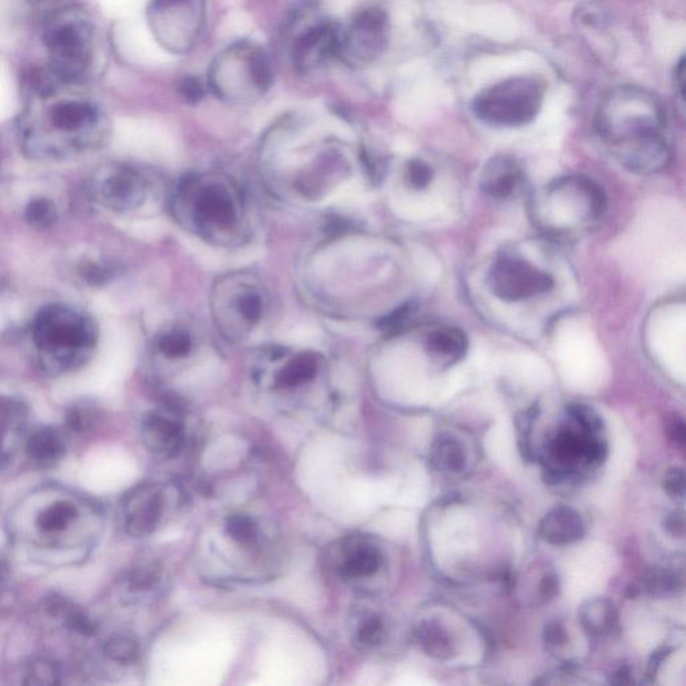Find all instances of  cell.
Here are the masks:
<instances>
[{"mask_svg": "<svg viewBox=\"0 0 686 686\" xmlns=\"http://www.w3.org/2000/svg\"><path fill=\"white\" fill-rule=\"evenodd\" d=\"M105 114L84 84L67 82L49 70L31 74L18 118L23 152L35 160L65 161L98 147Z\"/></svg>", "mask_w": 686, "mask_h": 686, "instance_id": "6da1fadb", "label": "cell"}, {"mask_svg": "<svg viewBox=\"0 0 686 686\" xmlns=\"http://www.w3.org/2000/svg\"><path fill=\"white\" fill-rule=\"evenodd\" d=\"M662 126L664 113L660 102L646 90H615L599 109V132L609 141L621 163L632 171L656 172L668 163Z\"/></svg>", "mask_w": 686, "mask_h": 686, "instance_id": "7a4b0ae2", "label": "cell"}, {"mask_svg": "<svg viewBox=\"0 0 686 686\" xmlns=\"http://www.w3.org/2000/svg\"><path fill=\"white\" fill-rule=\"evenodd\" d=\"M30 338L41 368L58 376L82 368L92 358L98 327L80 307L51 303L35 314Z\"/></svg>", "mask_w": 686, "mask_h": 686, "instance_id": "3957f363", "label": "cell"}, {"mask_svg": "<svg viewBox=\"0 0 686 686\" xmlns=\"http://www.w3.org/2000/svg\"><path fill=\"white\" fill-rule=\"evenodd\" d=\"M43 43L49 54V72L59 80L84 84L92 69V19L77 6H57L43 21Z\"/></svg>", "mask_w": 686, "mask_h": 686, "instance_id": "277c9868", "label": "cell"}, {"mask_svg": "<svg viewBox=\"0 0 686 686\" xmlns=\"http://www.w3.org/2000/svg\"><path fill=\"white\" fill-rule=\"evenodd\" d=\"M544 92L546 88L539 78H507L484 89L473 101V112L490 125L506 128L527 125L538 116Z\"/></svg>", "mask_w": 686, "mask_h": 686, "instance_id": "5b68a950", "label": "cell"}, {"mask_svg": "<svg viewBox=\"0 0 686 686\" xmlns=\"http://www.w3.org/2000/svg\"><path fill=\"white\" fill-rule=\"evenodd\" d=\"M488 286L502 301L520 302L548 293L554 279L526 260L503 258L492 266Z\"/></svg>", "mask_w": 686, "mask_h": 686, "instance_id": "8992f818", "label": "cell"}, {"mask_svg": "<svg viewBox=\"0 0 686 686\" xmlns=\"http://www.w3.org/2000/svg\"><path fill=\"white\" fill-rule=\"evenodd\" d=\"M90 191L102 207L117 212L130 211L143 203L145 181L133 169L110 165L98 169Z\"/></svg>", "mask_w": 686, "mask_h": 686, "instance_id": "52a82bcc", "label": "cell"}, {"mask_svg": "<svg viewBox=\"0 0 686 686\" xmlns=\"http://www.w3.org/2000/svg\"><path fill=\"white\" fill-rule=\"evenodd\" d=\"M389 21L384 10L372 7L354 19L342 39L341 54L357 62H372L388 45Z\"/></svg>", "mask_w": 686, "mask_h": 686, "instance_id": "ba28073f", "label": "cell"}, {"mask_svg": "<svg viewBox=\"0 0 686 686\" xmlns=\"http://www.w3.org/2000/svg\"><path fill=\"white\" fill-rule=\"evenodd\" d=\"M342 37L337 25L321 22L309 27L294 46V65L299 72L309 73L341 54Z\"/></svg>", "mask_w": 686, "mask_h": 686, "instance_id": "9c48e42d", "label": "cell"}, {"mask_svg": "<svg viewBox=\"0 0 686 686\" xmlns=\"http://www.w3.org/2000/svg\"><path fill=\"white\" fill-rule=\"evenodd\" d=\"M164 511V498L159 487L143 484L134 488L124 500L126 531L134 538L151 535L159 526Z\"/></svg>", "mask_w": 686, "mask_h": 686, "instance_id": "30bf717a", "label": "cell"}, {"mask_svg": "<svg viewBox=\"0 0 686 686\" xmlns=\"http://www.w3.org/2000/svg\"><path fill=\"white\" fill-rule=\"evenodd\" d=\"M526 183V175L522 167L514 159L499 156L486 165L482 173L483 191L496 199H510L522 191Z\"/></svg>", "mask_w": 686, "mask_h": 686, "instance_id": "8fae6325", "label": "cell"}, {"mask_svg": "<svg viewBox=\"0 0 686 686\" xmlns=\"http://www.w3.org/2000/svg\"><path fill=\"white\" fill-rule=\"evenodd\" d=\"M141 437L149 451L157 456L171 457L180 451L184 431L179 421L169 419L159 413H151L143 421Z\"/></svg>", "mask_w": 686, "mask_h": 686, "instance_id": "7c38bea8", "label": "cell"}, {"mask_svg": "<svg viewBox=\"0 0 686 686\" xmlns=\"http://www.w3.org/2000/svg\"><path fill=\"white\" fill-rule=\"evenodd\" d=\"M585 522L574 508L558 506L548 511L539 526V534L554 546H567L585 536Z\"/></svg>", "mask_w": 686, "mask_h": 686, "instance_id": "4fadbf2b", "label": "cell"}, {"mask_svg": "<svg viewBox=\"0 0 686 686\" xmlns=\"http://www.w3.org/2000/svg\"><path fill=\"white\" fill-rule=\"evenodd\" d=\"M27 408L18 398L0 396V464L13 457L25 435Z\"/></svg>", "mask_w": 686, "mask_h": 686, "instance_id": "5bb4252c", "label": "cell"}, {"mask_svg": "<svg viewBox=\"0 0 686 686\" xmlns=\"http://www.w3.org/2000/svg\"><path fill=\"white\" fill-rule=\"evenodd\" d=\"M424 348L433 360L452 365L467 354L468 338L457 327H437L425 337Z\"/></svg>", "mask_w": 686, "mask_h": 686, "instance_id": "9a60e30c", "label": "cell"}, {"mask_svg": "<svg viewBox=\"0 0 686 686\" xmlns=\"http://www.w3.org/2000/svg\"><path fill=\"white\" fill-rule=\"evenodd\" d=\"M578 617L583 630L595 638L610 636L618 626L617 609L606 598L587 599L582 603Z\"/></svg>", "mask_w": 686, "mask_h": 686, "instance_id": "2e32d148", "label": "cell"}, {"mask_svg": "<svg viewBox=\"0 0 686 686\" xmlns=\"http://www.w3.org/2000/svg\"><path fill=\"white\" fill-rule=\"evenodd\" d=\"M26 452L30 460L42 468H51L63 459L66 452L61 432L50 427L35 429L26 441Z\"/></svg>", "mask_w": 686, "mask_h": 686, "instance_id": "e0dca14e", "label": "cell"}, {"mask_svg": "<svg viewBox=\"0 0 686 686\" xmlns=\"http://www.w3.org/2000/svg\"><path fill=\"white\" fill-rule=\"evenodd\" d=\"M416 640L421 649L435 660H449L455 654V644L444 626L436 621L421 622L416 630Z\"/></svg>", "mask_w": 686, "mask_h": 686, "instance_id": "ac0fdd59", "label": "cell"}, {"mask_svg": "<svg viewBox=\"0 0 686 686\" xmlns=\"http://www.w3.org/2000/svg\"><path fill=\"white\" fill-rule=\"evenodd\" d=\"M199 214L208 222L228 227L235 220L234 204L227 192L219 188H208L199 197Z\"/></svg>", "mask_w": 686, "mask_h": 686, "instance_id": "d6986e66", "label": "cell"}, {"mask_svg": "<svg viewBox=\"0 0 686 686\" xmlns=\"http://www.w3.org/2000/svg\"><path fill=\"white\" fill-rule=\"evenodd\" d=\"M431 463L443 473H459L467 464L463 445L449 435H440L432 445Z\"/></svg>", "mask_w": 686, "mask_h": 686, "instance_id": "ffe728a7", "label": "cell"}, {"mask_svg": "<svg viewBox=\"0 0 686 686\" xmlns=\"http://www.w3.org/2000/svg\"><path fill=\"white\" fill-rule=\"evenodd\" d=\"M381 562V553L376 547L362 544V546L354 548L349 557L345 559L339 573L345 581L370 577L380 570Z\"/></svg>", "mask_w": 686, "mask_h": 686, "instance_id": "44dd1931", "label": "cell"}, {"mask_svg": "<svg viewBox=\"0 0 686 686\" xmlns=\"http://www.w3.org/2000/svg\"><path fill=\"white\" fill-rule=\"evenodd\" d=\"M47 611L55 617L62 618L70 632L81 634V636H93L96 633V625L89 620L88 615L82 613L66 599L57 597L49 599Z\"/></svg>", "mask_w": 686, "mask_h": 686, "instance_id": "7402d4cb", "label": "cell"}, {"mask_svg": "<svg viewBox=\"0 0 686 686\" xmlns=\"http://www.w3.org/2000/svg\"><path fill=\"white\" fill-rule=\"evenodd\" d=\"M78 511L73 503L58 502L51 504L38 515L37 527L42 534L57 535L67 530L77 519Z\"/></svg>", "mask_w": 686, "mask_h": 686, "instance_id": "603a6c76", "label": "cell"}, {"mask_svg": "<svg viewBox=\"0 0 686 686\" xmlns=\"http://www.w3.org/2000/svg\"><path fill=\"white\" fill-rule=\"evenodd\" d=\"M681 579L672 570L650 569L646 571L641 581V590L653 597H669L680 591Z\"/></svg>", "mask_w": 686, "mask_h": 686, "instance_id": "cb8c5ba5", "label": "cell"}, {"mask_svg": "<svg viewBox=\"0 0 686 686\" xmlns=\"http://www.w3.org/2000/svg\"><path fill=\"white\" fill-rule=\"evenodd\" d=\"M317 373V360L313 354H301V356L291 361L278 377V384L283 388H293L313 380Z\"/></svg>", "mask_w": 686, "mask_h": 686, "instance_id": "d4e9b609", "label": "cell"}, {"mask_svg": "<svg viewBox=\"0 0 686 686\" xmlns=\"http://www.w3.org/2000/svg\"><path fill=\"white\" fill-rule=\"evenodd\" d=\"M25 220L37 230H47L58 219L57 205L47 197H34L25 208Z\"/></svg>", "mask_w": 686, "mask_h": 686, "instance_id": "484cf974", "label": "cell"}, {"mask_svg": "<svg viewBox=\"0 0 686 686\" xmlns=\"http://www.w3.org/2000/svg\"><path fill=\"white\" fill-rule=\"evenodd\" d=\"M105 654L117 664L128 665L139 656V644L130 637H114L105 645Z\"/></svg>", "mask_w": 686, "mask_h": 686, "instance_id": "4316f807", "label": "cell"}, {"mask_svg": "<svg viewBox=\"0 0 686 686\" xmlns=\"http://www.w3.org/2000/svg\"><path fill=\"white\" fill-rule=\"evenodd\" d=\"M228 535L242 546H251L258 539V526L246 515H232L226 524Z\"/></svg>", "mask_w": 686, "mask_h": 686, "instance_id": "83f0119b", "label": "cell"}, {"mask_svg": "<svg viewBox=\"0 0 686 686\" xmlns=\"http://www.w3.org/2000/svg\"><path fill=\"white\" fill-rule=\"evenodd\" d=\"M61 670L54 662L37 660L27 666L25 684L27 685H55L59 684Z\"/></svg>", "mask_w": 686, "mask_h": 686, "instance_id": "f1b7e54d", "label": "cell"}, {"mask_svg": "<svg viewBox=\"0 0 686 686\" xmlns=\"http://www.w3.org/2000/svg\"><path fill=\"white\" fill-rule=\"evenodd\" d=\"M567 415L583 431L593 433V435L603 431L601 416L589 405L578 404V402L570 404L567 406Z\"/></svg>", "mask_w": 686, "mask_h": 686, "instance_id": "f546056e", "label": "cell"}, {"mask_svg": "<svg viewBox=\"0 0 686 686\" xmlns=\"http://www.w3.org/2000/svg\"><path fill=\"white\" fill-rule=\"evenodd\" d=\"M384 638V622L377 615L366 618L358 628L356 642L361 649H372Z\"/></svg>", "mask_w": 686, "mask_h": 686, "instance_id": "4dcf8cb0", "label": "cell"}, {"mask_svg": "<svg viewBox=\"0 0 686 686\" xmlns=\"http://www.w3.org/2000/svg\"><path fill=\"white\" fill-rule=\"evenodd\" d=\"M77 277L86 285H102L109 279V270L92 258L81 259L76 268Z\"/></svg>", "mask_w": 686, "mask_h": 686, "instance_id": "1f68e13d", "label": "cell"}, {"mask_svg": "<svg viewBox=\"0 0 686 686\" xmlns=\"http://www.w3.org/2000/svg\"><path fill=\"white\" fill-rule=\"evenodd\" d=\"M159 348L164 356L175 358L187 356L191 341L183 333H172L165 335L159 343Z\"/></svg>", "mask_w": 686, "mask_h": 686, "instance_id": "d6a6232c", "label": "cell"}, {"mask_svg": "<svg viewBox=\"0 0 686 686\" xmlns=\"http://www.w3.org/2000/svg\"><path fill=\"white\" fill-rule=\"evenodd\" d=\"M662 488L666 495L673 499H682L685 496V472L684 469L669 468L662 477Z\"/></svg>", "mask_w": 686, "mask_h": 686, "instance_id": "836d02e7", "label": "cell"}, {"mask_svg": "<svg viewBox=\"0 0 686 686\" xmlns=\"http://www.w3.org/2000/svg\"><path fill=\"white\" fill-rule=\"evenodd\" d=\"M415 310L416 306L413 305V303H405V305L394 310L392 314H389L388 317L381 319V329L389 334L397 333L398 330L402 329V326L405 325L406 321H408L410 315L415 313Z\"/></svg>", "mask_w": 686, "mask_h": 686, "instance_id": "e575fe53", "label": "cell"}, {"mask_svg": "<svg viewBox=\"0 0 686 686\" xmlns=\"http://www.w3.org/2000/svg\"><path fill=\"white\" fill-rule=\"evenodd\" d=\"M94 412L89 406H74L67 412L66 425L74 432H84L92 427Z\"/></svg>", "mask_w": 686, "mask_h": 686, "instance_id": "d590c367", "label": "cell"}, {"mask_svg": "<svg viewBox=\"0 0 686 686\" xmlns=\"http://www.w3.org/2000/svg\"><path fill=\"white\" fill-rule=\"evenodd\" d=\"M159 574H157L156 567L144 566L140 569L132 571L129 575V589L130 591H145L151 589L157 582Z\"/></svg>", "mask_w": 686, "mask_h": 686, "instance_id": "8d00e7d4", "label": "cell"}, {"mask_svg": "<svg viewBox=\"0 0 686 686\" xmlns=\"http://www.w3.org/2000/svg\"><path fill=\"white\" fill-rule=\"evenodd\" d=\"M433 172L427 163L421 160L410 161L408 167L409 183L416 189L427 188L431 184Z\"/></svg>", "mask_w": 686, "mask_h": 686, "instance_id": "74e56055", "label": "cell"}, {"mask_svg": "<svg viewBox=\"0 0 686 686\" xmlns=\"http://www.w3.org/2000/svg\"><path fill=\"white\" fill-rule=\"evenodd\" d=\"M177 92L187 104L195 105L203 100L205 90L204 85L196 77H185L179 82Z\"/></svg>", "mask_w": 686, "mask_h": 686, "instance_id": "f35d334b", "label": "cell"}, {"mask_svg": "<svg viewBox=\"0 0 686 686\" xmlns=\"http://www.w3.org/2000/svg\"><path fill=\"white\" fill-rule=\"evenodd\" d=\"M543 640L548 648L559 649L567 644L569 637H567L565 626L559 624V622H550V624L544 626Z\"/></svg>", "mask_w": 686, "mask_h": 686, "instance_id": "ab89813d", "label": "cell"}, {"mask_svg": "<svg viewBox=\"0 0 686 686\" xmlns=\"http://www.w3.org/2000/svg\"><path fill=\"white\" fill-rule=\"evenodd\" d=\"M240 311L244 315L247 321L252 323L258 321L260 315H262V302H260L259 297L254 294L244 295L240 299Z\"/></svg>", "mask_w": 686, "mask_h": 686, "instance_id": "60d3db41", "label": "cell"}, {"mask_svg": "<svg viewBox=\"0 0 686 686\" xmlns=\"http://www.w3.org/2000/svg\"><path fill=\"white\" fill-rule=\"evenodd\" d=\"M559 589H561V581H559V577L554 571H548V573L543 575L539 590L544 601H550V599L557 597Z\"/></svg>", "mask_w": 686, "mask_h": 686, "instance_id": "b9f144b4", "label": "cell"}, {"mask_svg": "<svg viewBox=\"0 0 686 686\" xmlns=\"http://www.w3.org/2000/svg\"><path fill=\"white\" fill-rule=\"evenodd\" d=\"M664 530L672 535L673 538H684L685 535V516L684 512L676 511L666 516L664 520Z\"/></svg>", "mask_w": 686, "mask_h": 686, "instance_id": "7bdbcfd3", "label": "cell"}, {"mask_svg": "<svg viewBox=\"0 0 686 686\" xmlns=\"http://www.w3.org/2000/svg\"><path fill=\"white\" fill-rule=\"evenodd\" d=\"M666 433L674 444L684 445L686 439L684 420L678 416L670 417L668 424H666Z\"/></svg>", "mask_w": 686, "mask_h": 686, "instance_id": "ee69618b", "label": "cell"}, {"mask_svg": "<svg viewBox=\"0 0 686 686\" xmlns=\"http://www.w3.org/2000/svg\"><path fill=\"white\" fill-rule=\"evenodd\" d=\"M676 84L678 86V89H680V94L682 98H684V90H685V61L684 58L681 59V62L678 63V69L676 70Z\"/></svg>", "mask_w": 686, "mask_h": 686, "instance_id": "f6af8a7d", "label": "cell"}, {"mask_svg": "<svg viewBox=\"0 0 686 686\" xmlns=\"http://www.w3.org/2000/svg\"><path fill=\"white\" fill-rule=\"evenodd\" d=\"M670 652V649L668 648H661L658 649L656 653L653 654L652 662H650V669H652V672L656 673L658 666L661 665L662 660L666 656H668V653Z\"/></svg>", "mask_w": 686, "mask_h": 686, "instance_id": "bcb514c9", "label": "cell"}, {"mask_svg": "<svg viewBox=\"0 0 686 686\" xmlns=\"http://www.w3.org/2000/svg\"><path fill=\"white\" fill-rule=\"evenodd\" d=\"M614 678L615 680L613 682H617V684H628V682H630V669L626 668V666H622V668L615 672Z\"/></svg>", "mask_w": 686, "mask_h": 686, "instance_id": "7dc6e473", "label": "cell"}, {"mask_svg": "<svg viewBox=\"0 0 686 686\" xmlns=\"http://www.w3.org/2000/svg\"><path fill=\"white\" fill-rule=\"evenodd\" d=\"M7 575H9V565L5 559L0 557V585L6 581Z\"/></svg>", "mask_w": 686, "mask_h": 686, "instance_id": "c3c4849f", "label": "cell"}]
</instances>
